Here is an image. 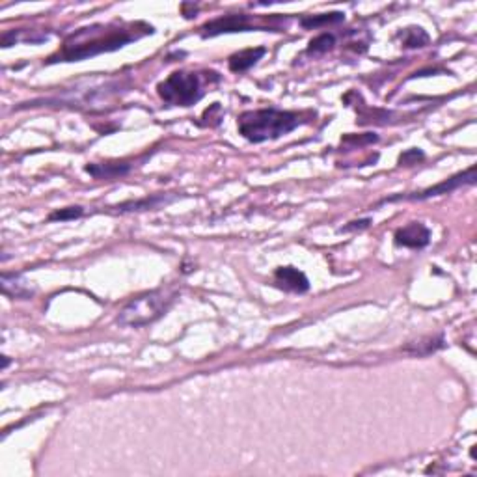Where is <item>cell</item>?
Segmentation results:
<instances>
[{"instance_id":"6da1fadb","label":"cell","mask_w":477,"mask_h":477,"mask_svg":"<svg viewBox=\"0 0 477 477\" xmlns=\"http://www.w3.org/2000/svg\"><path fill=\"white\" fill-rule=\"evenodd\" d=\"M155 28L147 23H129V25H92L75 30L69 34L56 54L49 58V63L56 62H80L103 53H112L122 49L127 43L150 36Z\"/></svg>"},{"instance_id":"7a4b0ae2","label":"cell","mask_w":477,"mask_h":477,"mask_svg":"<svg viewBox=\"0 0 477 477\" xmlns=\"http://www.w3.org/2000/svg\"><path fill=\"white\" fill-rule=\"evenodd\" d=\"M315 112H298V110H280V108H259L246 110L237 117L238 135L252 144H263L276 140L304 123H310Z\"/></svg>"},{"instance_id":"3957f363","label":"cell","mask_w":477,"mask_h":477,"mask_svg":"<svg viewBox=\"0 0 477 477\" xmlns=\"http://www.w3.org/2000/svg\"><path fill=\"white\" fill-rule=\"evenodd\" d=\"M220 83L216 71H174L162 83L157 84V93L168 107H192L204 98L205 88Z\"/></svg>"},{"instance_id":"277c9868","label":"cell","mask_w":477,"mask_h":477,"mask_svg":"<svg viewBox=\"0 0 477 477\" xmlns=\"http://www.w3.org/2000/svg\"><path fill=\"white\" fill-rule=\"evenodd\" d=\"M177 295L179 293H177L176 285H166V288L142 293L122 308V312L117 315V323L125 328L147 327L170 310Z\"/></svg>"},{"instance_id":"5b68a950","label":"cell","mask_w":477,"mask_h":477,"mask_svg":"<svg viewBox=\"0 0 477 477\" xmlns=\"http://www.w3.org/2000/svg\"><path fill=\"white\" fill-rule=\"evenodd\" d=\"M473 181H476V166H470L466 172H461L457 176L449 177V179H444L442 183L431 187V189H425L421 190V192H414V194L392 196V198H384L380 204H386V201H399V200H429V198H434V196L449 194V192L461 189L463 185H472Z\"/></svg>"},{"instance_id":"8992f818","label":"cell","mask_w":477,"mask_h":477,"mask_svg":"<svg viewBox=\"0 0 477 477\" xmlns=\"http://www.w3.org/2000/svg\"><path fill=\"white\" fill-rule=\"evenodd\" d=\"M256 28L250 23V17L244 14L238 15H224L219 19H213L201 26V38H214L220 34H231V32H248Z\"/></svg>"},{"instance_id":"52a82bcc","label":"cell","mask_w":477,"mask_h":477,"mask_svg":"<svg viewBox=\"0 0 477 477\" xmlns=\"http://www.w3.org/2000/svg\"><path fill=\"white\" fill-rule=\"evenodd\" d=\"M395 244L397 246H404V248H425L431 243V231L421 222H410V224L403 226L395 231L394 235Z\"/></svg>"},{"instance_id":"ba28073f","label":"cell","mask_w":477,"mask_h":477,"mask_svg":"<svg viewBox=\"0 0 477 477\" xmlns=\"http://www.w3.org/2000/svg\"><path fill=\"white\" fill-rule=\"evenodd\" d=\"M274 283L278 288L285 289V291L291 293H306L310 289V280L302 271H298L297 267H278L274 271Z\"/></svg>"},{"instance_id":"9c48e42d","label":"cell","mask_w":477,"mask_h":477,"mask_svg":"<svg viewBox=\"0 0 477 477\" xmlns=\"http://www.w3.org/2000/svg\"><path fill=\"white\" fill-rule=\"evenodd\" d=\"M86 174H90L95 179H117V177L127 176L131 172V164L129 162L120 161H108V162H92V164L84 166Z\"/></svg>"},{"instance_id":"30bf717a","label":"cell","mask_w":477,"mask_h":477,"mask_svg":"<svg viewBox=\"0 0 477 477\" xmlns=\"http://www.w3.org/2000/svg\"><path fill=\"white\" fill-rule=\"evenodd\" d=\"M265 54H267V49H265V47H253V49H244L241 51V53L231 54L228 60L229 71H234V73H244V71H248L250 68H253L259 60L263 58Z\"/></svg>"},{"instance_id":"8fae6325","label":"cell","mask_w":477,"mask_h":477,"mask_svg":"<svg viewBox=\"0 0 477 477\" xmlns=\"http://www.w3.org/2000/svg\"><path fill=\"white\" fill-rule=\"evenodd\" d=\"M26 283L28 282H25L21 274H2V293H4L6 297L21 298V300L30 298L34 295V291Z\"/></svg>"},{"instance_id":"7c38bea8","label":"cell","mask_w":477,"mask_h":477,"mask_svg":"<svg viewBox=\"0 0 477 477\" xmlns=\"http://www.w3.org/2000/svg\"><path fill=\"white\" fill-rule=\"evenodd\" d=\"M442 347H444L442 336H429L419 341H412V343H409V345L404 347L403 351L409 352V355L412 356H429L439 351V349H442Z\"/></svg>"},{"instance_id":"4fadbf2b","label":"cell","mask_w":477,"mask_h":477,"mask_svg":"<svg viewBox=\"0 0 477 477\" xmlns=\"http://www.w3.org/2000/svg\"><path fill=\"white\" fill-rule=\"evenodd\" d=\"M341 21H345V14L343 11H332V14L304 17V19H300V25L304 28H319V26L334 25V23H341Z\"/></svg>"},{"instance_id":"5bb4252c","label":"cell","mask_w":477,"mask_h":477,"mask_svg":"<svg viewBox=\"0 0 477 477\" xmlns=\"http://www.w3.org/2000/svg\"><path fill=\"white\" fill-rule=\"evenodd\" d=\"M401 39H403L404 47L418 49V47H425L429 43V34L424 28H419V26H410V28H407L401 34Z\"/></svg>"},{"instance_id":"9a60e30c","label":"cell","mask_w":477,"mask_h":477,"mask_svg":"<svg viewBox=\"0 0 477 477\" xmlns=\"http://www.w3.org/2000/svg\"><path fill=\"white\" fill-rule=\"evenodd\" d=\"M334 45H336V38H334V34L325 32V34L317 36V38H313L312 41H310L306 53L310 54V56H321V54H325V53H328V51L334 49Z\"/></svg>"},{"instance_id":"2e32d148","label":"cell","mask_w":477,"mask_h":477,"mask_svg":"<svg viewBox=\"0 0 477 477\" xmlns=\"http://www.w3.org/2000/svg\"><path fill=\"white\" fill-rule=\"evenodd\" d=\"M170 200H166L164 196H151V198H144L140 201H127V204L117 205L120 211H146V209H157L161 204H168Z\"/></svg>"},{"instance_id":"e0dca14e","label":"cell","mask_w":477,"mask_h":477,"mask_svg":"<svg viewBox=\"0 0 477 477\" xmlns=\"http://www.w3.org/2000/svg\"><path fill=\"white\" fill-rule=\"evenodd\" d=\"M83 207H78V205H75V207H65V209H58L54 211V213L49 214V222H56V220H60V222H65V220H75L78 219V216H83Z\"/></svg>"},{"instance_id":"ac0fdd59","label":"cell","mask_w":477,"mask_h":477,"mask_svg":"<svg viewBox=\"0 0 477 477\" xmlns=\"http://www.w3.org/2000/svg\"><path fill=\"white\" fill-rule=\"evenodd\" d=\"M201 120H205V122H201L200 125L204 127H216L220 123V120H222V107H220V103H213L207 110H205L204 114H201Z\"/></svg>"},{"instance_id":"d6986e66","label":"cell","mask_w":477,"mask_h":477,"mask_svg":"<svg viewBox=\"0 0 477 477\" xmlns=\"http://www.w3.org/2000/svg\"><path fill=\"white\" fill-rule=\"evenodd\" d=\"M424 157H425L424 151L418 150V147H412V150H407L403 155L399 157V164L401 166H412V164H416L418 161H421Z\"/></svg>"},{"instance_id":"ffe728a7","label":"cell","mask_w":477,"mask_h":477,"mask_svg":"<svg viewBox=\"0 0 477 477\" xmlns=\"http://www.w3.org/2000/svg\"><path fill=\"white\" fill-rule=\"evenodd\" d=\"M371 220L365 219V220H360V222H351V226H345V228H341V231H351V229H356V228H367L369 226Z\"/></svg>"}]
</instances>
